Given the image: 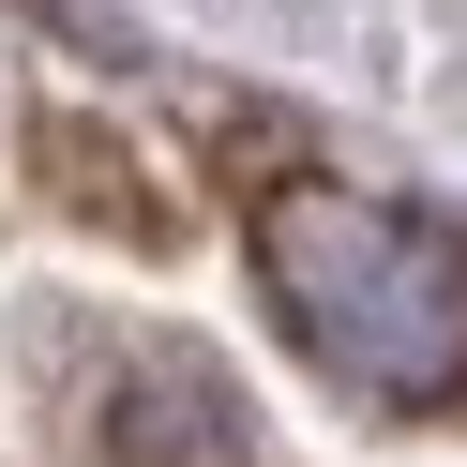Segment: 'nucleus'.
Segmentation results:
<instances>
[{"label":"nucleus","instance_id":"nucleus-2","mask_svg":"<svg viewBox=\"0 0 467 467\" xmlns=\"http://www.w3.org/2000/svg\"><path fill=\"white\" fill-rule=\"evenodd\" d=\"M76 467H256V422L196 347H121L76 407Z\"/></svg>","mask_w":467,"mask_h":467},{"label":"nucleus","instance_id":"nucleus-1","mask_svg":"<svg viewBox=\"0 0 467 467\" xmlns=\"http://www.w3.org/2000/svg\"><path fill=\"white\" fill-rule=\"evenodd\" d=\"M256 286L347 392H467V242L407 196L286 182L256 196Z\"/></svg>","mask_w":467,"mask_h":467},{"label":"nucleus","instance_id":"nucleus-3","mask_svg":"<svg viewBox=\"0 0 467 467\" xmlns=\"http://www.w3.org/2000/svg\"><path fill=\"white\" fill-rule=\"evenodd\" d=\"M31 182H46V212L61 226H91V242H136V256H166L182 242V212H166V182L136 166V136H106V121H31Z\"/></svg>","mask_w":467,"mask_h":467}]
</instances>
